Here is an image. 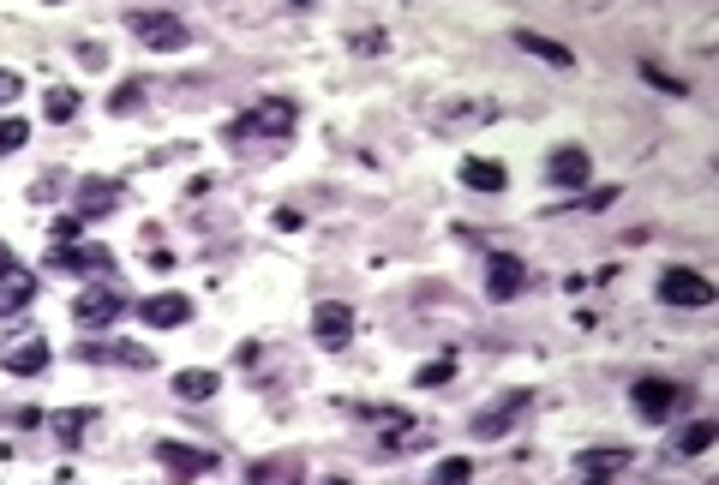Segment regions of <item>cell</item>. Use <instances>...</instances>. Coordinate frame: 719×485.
<instances>
[{
    "mask_svg": "<svg viewBox=\"0 0 719 485\" xmlns=\"http://www.w3.org/2000/svg\"><path fill=\"white\" fill-rule=\"evenodd\" d=\"M126 30L144 42V48H156V54H180L186 48V18L180 12H162V6H138V12H126Z\"/></svg>",
    "mask_w": 719,
    "mask_h": 485,
    "instance_id": "6da1fadb",
    "label": "cell"
},
{
    "mask_svg": "<svg viewBox=\"0 0 719 485\" xmlns=\"http://www.w3.org/2000/svg\"><path fill=\"white\" fill-rule=\"evenodd\" d=\"M630 402H636V414H642L648 426H660V420H672L678 408H690V390L672 384V378H636V384H630Z\"/></svg>",
    "mask_w": 719,
    "mask_h": 485,
    "instance_id": "7a4b0ae2",
    "label": "cell"
},
{
    "mask_svg": "<svg viewBox=\"0 0 719 485\" xmlns=\"http://www.w3.org/2000/svg\"><path fill=\"white\" fill-rule=\"evenodd\" d=\"M294 120H300V108L282 102V96H270V102H258V108H246L228 132H234V138H288Z\"/></svg>",
    "mask_w": 719,
    "mask_h": 485,
    "instance_id": "3957f363",
    "label": "cell"
},
{
    "mask_svg": "<svg viewBox=\"0 0 719 485\" xmlns=\"http://www.w3.org/2000/svg\"><path fill=\"white\" fill-rule=\"evenodd\" d=\"M522 288H528V264H522L516 252L492 246V252H486V294H492V300L504 306V300H516Z\"/></svg>",
    "mask_w": 719,
    "mask_h": 485,
    "instance_id": "277c9868",
    "label": "cell"
},
{
    "mask_svg": "<svg viewBox=\"0 0 719 485\" xmlns=\"http://www.w3.org/2000/svg\"><path fill=\"white\" fill-rule=\"evenodd\" d=\"M528 402H534V390H504L492 408H480V420H474V438H504L522 414H528Z\"/></svg>",
    "mask_w": 719,
    "mask_h": 485,
    "instance_id": "5b68a950",
    "label": "cell"
},
{
    "mask_svg": "<svg viewBox=\"0 0 719 485\" xmlns=\"http://www.w3.org/2000/svg\"><path fill=\"white\" fill-rule=\"evenodd\" d=\"M660 300H666V306H708V300H714V282H708L702 270H684V264H678V270L660 276Z\"/></svg>",
    "mask_w": 719,
    "mask_h": 485,
    "instance_id": "8992f818",
    "label": "cell"
},
{
    "mask_svg": "<svg viewBox=\"0 0 719 485\" xmlns=\"http://www.w3.org/2000/svg\"><path fill=\"white\" fill-rule=\"evenodd\" d=\"M312 342H318V348H330V354H336V348H348V342H354V312H348L342 300H324V306L312 312Z\"/></svg>",
    "mask_w": 719,
    "mask_h": 485,
    "instance_id": "52a82bcc",
    "label": "cell"
},
{
    "mask_svg": "<svg viewBox=\"0 0 719 485\" xmlns=\"http://www.w3.org/2000/svg\"><path fill=\"white\" fill-rule=\"evenodd\" d=\"M156 462L174 474L180 485H192L198 474H210L216 468V456L210 450H186V444H174V438H156Z\"/></svg>",
    "mask_w": 719,
    "mask_h": 485,
    "instance_id": "ba28073f",
    "label": "cell"
},
{
    "mask_svg": "<svg viewBox=\"0 0 719 485\" xmlns=\"http://www.w3.org/2000/svg\"><path fill=\"white\" fill-rule=\"evenodd\" d=\"M36 300V276L12 264V252L0 246V312H24Z\"/></svg>",
    "mask_w": 719,
    "mask_h": 485,
    "instance_id": "9c48e42d",
    "label": "cell"
},
{
    "mask_svg": "<svg viewBox=\"0 0 719 485\" xmlns=\"http://www.w3.org/2000/svg\"><path fill=\"white\" fill-rule=\"evenodd\" d=\"M618 468H630V450H624V444H612V450H582V456H576L582 485H612Z\"/></svg>",
    "mask_w": 719,
    "mask_h": 485,
    "instance_id": "30bf717a",
    "label": "cell"
},
{
    "mask_svg": "<svg viewBox=\"0 0 719 485\" xmlns=\"http://www.w3.org/2000/svg\"><path fill=\"white\" fill-rule=\"evenodd\" d=\"M546 174H552V186H570V192H582L594 168H588V150L564 144V150H552V156H546Z\"/></svg>",
    "mask_w": 719,
    "mask_h": 485,
    "instance_id": "8fae6325",
    "label": "cell"
},
{
    "mask_svg": "<svg viewBox=\"0 0 719 485\" xmlns=\"http://www.w3.org/2000/svg\"><path fill=\"white\" fill-rule=\"evenodd\" d=\"M120 312H126V300H120L114 288H84V294L72 300V318H78V324H114Z\"/></svg>",
    "mask_w": 719,
    "mask_h": 485,
    "instance_id": "7c38bea8",
    "label": "cell"
},
{
    "mask_svg": "<svg viewBox=\"0 0 719 485\" xmlns=\"http://www.w3.org/2000/svg\"><path fill=\"white\" fill-rule=\"evenodd\" d=\"M138 318H144L150 330H174V324L192 318V300H186V294H150V300H138Z\"/></svg>",
    "mask_w": 719,
    "mask_h": 485,
    "instance_id": "4fadbf2b",
    "label": "cell"
},
{
    "mask_svg": "<svg viewBox=\"0 0 719 485\" xmlns=\"http://www.w3.org/2000/svg\"><path fill=\"white\" fill-rule=\"evenodd\" d=\"M48 366V342L42 336H24L18 348H0V372H12V378H36Z\"/></svg>",
    "mask_w": 719,
    "mask_h": 485,
    "instance_id": "5bb4252c",
    "label": "cell"
},
{
    "mask_svg": "<svg viewBox=\"0 0 719 485\" xmlns=\"http://www.w3.org/2000/svg\"><path fill=\"white\" fill-rule=\"evenodd\" d=\"M120 204V180H78V222L84 216H108Z\"/></svg>",
    "mask_w": 719,
    "mask_h": 485,
    "instance_id": "9a60e30c",
    "label": "cell"
},
{
    "mask_svg": "<svg viewBox=\"0 0 719 485\" xmlns=\"http://www.w3.org/2000/svg\"><path fill=\"white\" fill-rule=\"evenodd\" d=\"M516 42H522L528 54H540L546 66H576V54H570L558 36H540V30H516Z\"/></svg>",
    "mask_w": 719,
    "mask_h": 485,
    "instance_id": "2e32d148",
    "label": "cell"
},
{
    "mask_svg": "<svg viewBox=\"0 0 719 485\" xmlns=\"http://www.w3.org/2000/svg\"><path fill=\"white\" fill-rule=\"evenodd\" d=\"M462 180H468L474 192H504V186H510V174H504L498 162H486V156H468V162H462Z\"/></svg>",
    "mask_w": 719,
    "mask_h": 485,
    "instance_id": "e0dca14e",
    "label": "cell"
},
{
    "mask_svg": "<svg viewBox=\"0 0 719 485\" xmlns=\"http://www.w3.org/2000/svg\"><path fill=\"white\" fill-rule=\"evenodd\" d=\"M78 354H84V360H120V366H138V372H150V348H120V342H84Z\"/></svg>",
    "mask_w": 719,
    "mask_h": 485,
    "instance_id": "ac0fdd59",
    "label": "cell"
},
{
    "mask_svg": "<svg viewBox=\"0 0 719 485\" xmlns=\"http://www.w3.org/2000/svg\"><path fill=\"white\" fill-rule=\"evenodd\" d=\"M96 426V414L90 408H66V414H48V432L60 438V444H84V432Z\"/></svg>",
    "mask_w": 719,
    "mask_h": 485,
    "instance_id": "d6986e66",
    "label": "cell"
},
{
    "mask_svg": "<svg viewBox=\"0 0 719 485\" xmlns=\"http://www.w3.org/2000/svg\"><path fill=\"white\" fill-rule=\"evenodd\" d=\"M216 384H222L216 372H174V396H180V402H210Z\"/></svg>",
    "mask_w": 719,
    "mask_h": 485,
    "instance_id": "ffe728a7",
    "label": "cell"
},
{
    "mask_svg": "<svg viewBox=\"0 0 719 485\" xmlns=\"http://www.w3.org/2000/svg\"><path fill=\"white\" fill-rule=\"evenodd\" d=\"M714 438H719L714 420H696V426L678 432V456H702V450H714Z\"/></svg>",
    "mask_w": 719,
    "mask_h": 485,
    "instance_id": "44dd1931",
    "label": "cell"
},
{
    "mask_svg": "<svg viewBox=\"0 0 719 485\" xmlns=\"http://www.w3.org/2000/svg\"><path fill=\"white\" fill-rule=\"evenodd\" d=\"M468 480H474V462H468V456H444L438 474H432V485H468Z\"/></svg>",
    "mask_w": 719,
    "mask_h": 485,
    "instance_id": "7402d4cb",
    "label": "cell"
},
{
    "mask_svg": "<svg viewBox=\"0 0 719 485\" xmlns=\"http://www.w3.org/2000/svg\"><path fill=\"white\" fill-rule=\"evenodd\" d=\"M642 78H648L654 90H666V96H690V84H684V78H672V72H666V66H654V60H642Z\"/></svg>",
    "mask_w": 719,
    "mask_h": 485,
    "instance_id": "603a6c76",
    "label": "cell"
},
{
    "mask_svg": "<svg viewBox=\"0 0 719 485\" xmlns=\"http://www.w3.org/2000/svg\"><path fill=\"white\" fill-rule=\"evenodd\" d=\"M72 114H78V90H48V120L66 126Z\"/></svg>",
    "mask_w": 719,
    "mask_h": 485,
    "instance_id": "cb8c5ba5",
    "label": "cell"
},
{
    "mask_svg": "<svg viewBox=\"0 0 719 485\" xmlns=\"http://www.w3.org/2000/svg\"><path fill=\"white\" fill-rule=\"evenodd\" d=\"M24 138H30V126H24L18 114H0V156H12Z\"/></svg>",
    "mask_w": 719,
    "mask_h": 485,
    "instance_id": "d4e9b609",
    "label": "cell"
},
{
    "mask_svg": "<svg viewBox=\"0 0 719 485\" xmlns=\"http://www.w3.org/2000/svg\"><path fill=\"white\" fill-rule=\"evenodd\" d=\"M138 96H144V84H138V78H126V84L114 90V102H108V108H114V114H132V108H138Z\"/></svg>",
    "mask_w": 719,
    "mask_h": 485,
    "instance_id": "484cf974",
    "label": "cell"
},
{
    "mask_svg": "<svg viewBox=\"0 0 719 485\" xmlns=\"http://www.w3.org/2000/svg\"><path fill=\"white\" fill-rule=\"evenodd\" d=\"M78 60H84L90 72H102V66H108V48H102V42H78Z\"/></svg>",
    "mask_w": 719,
    "mask_h": 485,
    "instance_id": "4316f807",
    "label": "cell"
},
{
    "mask_svg": "<svg viewBox=\"0 0 719 485\" xmlns=\"http://www.w3.org/2000/svg\"><path fill=\"white\" fill-rule=\"evenodd\" d=\"M450 372H456V366H450V360H438V366H426L414 384H420V390H432V384H450Z\"/></svg>",
    "mask_w": 719,
    "mask_h": 485,
    "instance_id": "83f0119b",
    "label": "cell"
},
{
    "mask_svg": "<svg viewBox=\"0 0 719 485\" xmlns=\"http://www.w3.org/2000/svg\"><path fill=\"white\" fill-rule=\"evenodd\" d=\"M354 48H360V54H384V30H360Z\"/></svg>",
    "mask_w": 719,
    "mask_h": 485,
    "instance_id": "f1b7e54d",
    "label": "cell"
},
{
    "mask_svg": "<svg viewBox=\"0 0 719 485\" xmlns=\"http://www.w3.org/2000/svg\"><path fill=\"white\" fill-rule=\"evenodd\" d=\"M54 240H60V246H78V216H60V222H54Z\"/></svg>",
    "mask_w": 719,
    "mask_h": 485,
    "instance_id": "f546056e",
    "label": "cell"
},
{
    "mask_svg": "<svg viewBox=\"0 0 719 485\" xmlns=\"http://www.w3.org/2000/svg\"><path fill=\"white\" fill-rule=\"evenodd\" d=\"M18 90H24V84H18V72H6V66H0V102H18Z\"/></svg>",
    "mask_w": 719,
    "mask_h": 485,
    "instance_id": "4dcf8cb0",
    "label": "cell"
},
{
    "mask_svg": "<svg viewBox=\"0 0 719 485\" xmlns=\"http://www.w3.org/2000/svg\"><path fill=\"white\" fill-rule=\"evenodd\" d=\"M324 485H348V480H342V474H336V480H324Z\"/></svg>",
    "mask_w": 719,
    "mask_h": 485,
    "instance_id": "1f68e13d",
    "label": "cell"
}]
</instances>
